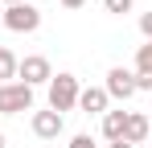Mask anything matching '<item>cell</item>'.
Listing matches in <instances>:
<instances>
[{
    "instance_id": "obj_1",
    "label": "cell",
    "mask_w": 152,
    "mask_h": 148,
    "mask_svg": "<svg viewBox=\"0 0 152 148\" xmlns=\"http://www.w3.org/2000/svg\"><path fill=\"white\" fill-rule=\"evenodd\" d=\"M78 95H82V86H78L74 74H53V78H50V111H58V115L74 111Z\"/></svg>"
},
{
    "instance_id": "obj_2",
    "label": "cell",
    "mask_w": 152,
    "mask_h": 148,
    "mask_svg": "<svg viewBox=\"0 0 152 148\" xmlns=\"http://www.w3.org/2000/svg\"><path fill=\"white\" fill-rule=\"evenodd\" d=\"M0 21H4L8 33H37V29H41V12L25 0V4H8V8L0 12Z\"/></svg>"
},
{
    "instance_id": "obj_3",
    "label": "cell",
    "mask_w": 152,
    "mask_h": 148,
    "mask_svg": "<svg viewBox=\"0 0 152 148\" xmlns=\"http://www.w3.org/2000/svg\"><path fill=\"white\" fill-rule=\"evenodd\" d=\"M33 107V86L25 82H4L0 86V115H21Z\"/></svg>"
},
{
    "instance_id": "obj_4",
    "label": "cell",
    "mask_w": 152,
    "mask_h": 148,
    "mask_svg": "<svg viewBox=\"0 0 152 148\" xmlns=\"http://www.w3.org/2000/svg\"><path fill=\"white\" fill-rule=\"evenodd\" d=\"M53 70H50V58H41V53H29L17 62V82H25V86H41V82H50Z\"/></svg>"
},
{
    "instance_id": "obj_5",
    "label": "cell",
    "mask_w": 152,
    "mask_h": 148,
    "mask_svg": "<svg viewBox=\"0 0 152 148\" xmlns=\"http://www.w3.org/2000/svg\"><path fill=\"white\" fill-rule=\"evenodd\" d=\"M107 99H119V103H127V99L136 95V70H124V66H111L107 70Z\"/></svg>"
},
{
    "instance_id": "obj_6",
    "label": "cell",
    "mask_w": 152,
    "mask_h": 148,
    "mask_svg": "<svg viewBox=\"0 0 152 148\" xmlns=\"http://www.w3.org/2000/svg\"><path fill=\"white\" fill-rule=\"evenodd\" d=\"M33 136L37 140H58L62 136V127H66V119L58 115V111H33Z\"/></svg>"
},
{
    "instance_id": "obj_7",
    "label": "cell",
    "mask_w": 152,
    "mask_h": 148,
    "mask_svg": "<svg viewBox=\"0 0 152 148\" xmlns=\"http://www.w3.org/2000/svg\"><path fill=\"white\" fill-rule=\"evenodd\" d=\"M148 136H152V123H148V115H140V111H127L124 140H127L132 148H136V144H148Z\"/></svg>"
},
{
    "instance_id": "obj_8",
    "label": "cell",
    "mask_w": 152,
    "mask_h": 148,
    "mask_svg": "<svg viewBox=\"0 0 152 148\" xmlns=\"http://www.w3.org/2000/svg\"><path fill=\"white\" fill-rule=\"evenodd\" d=\"M78 107L86 111V115H107V107H111V99L103 86H86L82 95H78Z\"/></svg>"
},
{
    "instance_id": "obj_9",
    "label": "cell",
    "mask_w": 152,
    "mask_h": 148,
    "mask_svg": "<svg viewBox=\"0 0 152 148\" xmlns=\"http://www.w3.org/2000/svg\"><path fill=\"white\" fill-rule=\"evenodd\" d=\"M124 127H127V111H107L103 115V136L115 144V140H124Z\"/></svg>"
},
{
    "instance_id": "obj_10",
    "label": "cell",
    "mask_w": 152,
    "mask_h": 148,
    "mask_svg": "<svg viewBox=\"0 0 152 148\" xmlns=\"http://www.w3.org/2000/svg\"><path fill=\"white\" fill-rule=\"evenodd\" d=\"M17 62H21V58H17L12 49H4V45H0V86L17 78Z\"/></svg>"
},
{
    "instance_id": "obj_11",
    "label": "cell",
    "mask_w": 152,
    "mask_h": 148,
    "mask_svg": "<svg viewBox=\"0 0 152 148\" xmlns=\"http://www.w3.org/2000/svg\"><path fill=\"white\" fill-rule=\"evenodd\" d=\"M136 74H152V41L136 49Z\"/></svg>"
},
{
    "instance_id": "obj_12",
    "label": "cell",
    "mask_w": 152,
    "mask_h": 148,
    "mask_svg": "<svg viewBox=\"0 0 152 148\" xmlns=\"http://www.w3.org/2000/svg\"><path fill=\"white\" fill-rule=\"evenodd\" d=\"M132 4H136V0H103V8H107V12H115V17L132 12Z\"/></svg>"
},
{
    "instance_id": "obj_13",
    "label": "cell",
    "mask_w": 152,
    "mask_h": 148,
    "mask_svg": "<svg viewBox=\"0 0 152 148\" xmlns=\"http://www.w3.org/2000/svg\"><path fill=\"white\" fill-rule=\"evenodd\" d=\"M70 148H99V144H95V140L82 132V136H74V140H70Z\"/></svg>"
},
{
    "instance_id": "obj_14",
    "label": "cell",
    "mask_w": 152,
    "mask_h": 148,
    "mask_svg": "<svg viewBox=\"0 0 152 148\" xmlns=\"http://www.w3.org/2000/svg\"><path fill=\"white\" fill-rule=\"evenodd\" d=\"M140 33L152 41V12H144V17H140Z\"/></svg>"
},
{
    "instance_id": "obj_15",
    "label": "cell",
    "mask_w": 152,
    "mask_h": 148,
    "mask_svg": "<svg viewBox=\"0 0 152 148\" xmlns=\"http://www.w3.org/2000/svg\"><path fill=\"white\" fill-rule=\"evenodd\" d=\"M136 91H152V74H136Z\"/></svg>"
},
{
    "instance_id": "obj_16",
    "label": "cell",
    "mask_w": 152,
    "mask_h": 148,
    "mask_svg": "<svg viewBox=\"0 0 152 148\" xmlns=\"http://www.w3.org/2000/svg\"><path fill=\"white\" fill-rule=\"evenodd\" d=\"M58 4H62V8H82L86 0H58Z\"/></svg>"
},
{
    "instance_id": "obj_17",
    "label": "cell",
    "mask_w": 152,
    "mask_h": 148,
    "mask_svg": "<svg viewBox=\"0 0 152 148\" xmlns=\"http://www.w3.org/2000/svg\"><path fill=\"white\" fill-rule=\"evenodd\" d=\"M107 148H132V144H127V140H115V144H107Z\"/></svg>"
},
{
    "instance_id": "obj_18",
    "label": "cell",
    "mask_w": 152,
    "mask_h": 148,
    "mask_svg": "<svg viewBox=\"0 0 152 148\" xmlns=\"http://www.w3.org/2000/svg\"><path fill=\"white\" fill-rule=\"evenodd\" d=\"M4 4H25V0H4Z\"/></svg>"
},
{
    "instance_id": "obj_19",
    "label": "cell",
    "mask_w": 152,
    "mask_h": 148,
    "mask_svg": "<svg viewBox=\"0 0 152 148\" xmlns=\"http://www.w3.org/2000/svg\"><path fill=\"white\" fill-rule=\"evenodd\" d=\"M4 144H8V140H4V132H0V148H4Z\"/></svg>"
},
{
    "instance_id": "obj_20",
    "label": "cell",
    "mask_w": 152,
    "mask_h": 148,
    "mask_svg": "<svg viewBox=\"0 0 152 148\" xmlns=\"http://www.w3.org/2000/svg\"><path fill=\"white\" fill-rule=\"evenodd\" d=\"M0 12H4V0H0Z\"/></svg>"
},
{
    "instance_id": "obj_21",
    "label": "cell",
    "mask_w": 152,
    "mask_h": 148,
    "mask_svg": "<svg viewBox=\"0 0 152 148\" xmlns=\"http://www.w3.org/2000/svg\"><path fill=\"white\" fill-rule=\"evenodd\" d=\"M148 148H152V136H148Z\"/></svg>"
}]
</instances>
